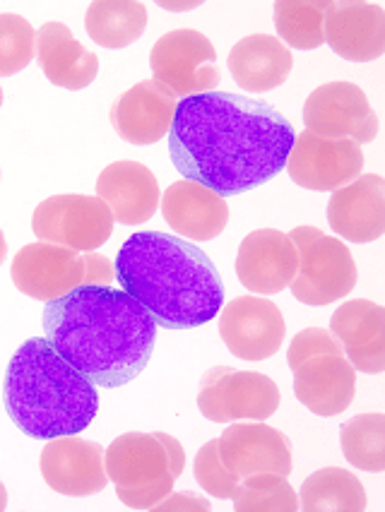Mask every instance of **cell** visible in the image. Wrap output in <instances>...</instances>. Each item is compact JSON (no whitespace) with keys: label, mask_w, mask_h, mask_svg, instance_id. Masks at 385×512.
<instances>
[{"label":"cell","mask_w":385,"mask_h":512,"mask_svg":"<svg viewBox=\"0 0 385 512\" xmlns=\"http://www.w3.org/2000/svg\"><path fill=\"white\" fill-rule=\"evenodd\" d=\"M294 138L292 123L268 101L205 92L176 104L169 154L186 181L231 198L280 174Z\"/></svg>","instance_id":"6da1fadb"},{"label":"cell","mask_w":385,"mask_h":512,"mask_svg":"<svg viewBox=\"0 0 385 512\" xmlns=\"http://www.w3.org/2000/svg\"><path fill=\"white\" fill-rule=\"evenodd\" d=\"M51 347L97 388H123L145 371L157 323L123 289L87 284L44 308Z\"/></svg>","instance_id":"7a4b0ae2"},{"label":"cell","mask_w":385,"mask_h":512,"mask_svg":"<svg viewBox=\"0 0 385 512\" xmlns=\"http://www.w3.org/2000/svg\"><path fill=\"white\" fill-rule=\"evenodd\" d=\"M116 282L164 330H193L222 311L224 284L212 260L164 231L128 236L116 255Z\"/></svg>","instance_id":"3957f363"},{"label":"cell","mask_w":385,"mask_h":512,"mask_svg":"<svg viewBox=\"0 0 385 512\" xmlns=\"http://www.w3.org/2000/svg\"><path fill=\"white\" fill-rule=\"evenodd\" d=\"M3 400L13 424L37 440L77 436L99 412L97 385L70 366L46 337L27 339L15 351Z\"/></svg>","instance_id":"277c9868"},{"label":"cell","mask_w":385,"mask_h":512,"mask_svg":"<svg viewBox=\"0 0 385 512\" xmlns=\"http://www.w3.org/2000/svg\"><path fill=\"white\" fill-rule=\"evenodd\" d=\"M104 467L121 503L152 510L186 469L183 445L169 433H123L104 450Z\"/></svg>","instance_id":"5b68a950"},{"label":"cell","mask_w":385,"mask_h":512,"mask_svg":"<svg viewBox=\"0 0 385 512\" xmlns=\"http://www.w3.org/2000/svg\"><path fill=\"white\" fill-rule=\"evenodd\" d=\"M10 277L22 294L49 303L87 284L109 287L116 272L102 253H80L49 241H37L17 250Z\"/></svg>","instance_id":"8992f818"},{"label":"cell","mask_w":385,"mask_h":512,"mask_svg":"<svg viewBox=\"0 0 385 512\" xmlns=\"http://www.w3.org/2000/svg\"><path fill=\"white\" fill-rule=\"evenodd\" d=\"M289 238L299 250V270L292 282L296 299L306 306H328L352 294L357 265L347 243L316 226H296Z\"/></svg>","instance_id":"52a82bcc"},{"label":"cell","mask_w":385,"mask_h":512,"mask_svg":"<svg viewBox=\"0 0 385 512\" xmlns=\"http://www.w3.org/2000/svg\"><path fill=\"white\" fill-rule=\"evenodd\" d=\"M280 402V388L265 373L217 366L200 380L198 409L207 421L215 424H231L241 419L265 421L280 409Z\"/></svg>","instance_id":"ba28073f"},{"label":"cell","mask_w":385,"mask_h":512,"mask_svg":"<svg viewBox=\"0 0 385 512\" xmlns=\"http://www.w3.org/2000/svg\"><path fill=\"white\" fill-rule=\"evenodd\" d=\"M150 68L154 80L176 99L215 92L222 82L215 44L195 29H174L159 37L150 51Z\"/></svg>","instance_id":"9c48e42d"},{"label":"cell","mask_w":385,"mask_h":512,"mask_svg":"<svg viewBox=\"0 0 385 512\" xmlns=\"http://www.w3.org/2000/svg\"><path fill=\"white\" fill-rule=\"evenodd\" d=\"M32 231L41 241L94 253L114 231V214L97 195H53L32 214Z\"/></svg>","instance_id":"30bf717a"},{"label":"cell","mask_w":385,"mask_h":512,"mask_svg":"<svg viewBox=\"0 0 385 512\" xmlns=\"http://www.w3.org/2000/svg\"><path fill=\"white\" fill-rule=\"evenodd\" d=\"M304 123L308 133L357 145H369L378 135L376 111L354 82H328L313 89L304 104Z\"/></svg>","instance_id":"8fae6325"},{"label":"cell","mask_w":385,"mask_h":512,"mask_svg":"<svg viewBox=\"0 0 385 512\" xmlns=\"http://www.w3.org/2000/svg\"><path fill=\"white\" fill-rule=\"evenodd\" d=\"M284 169L301 188L318 190V193L340 190L361 176L364 152H361V145L352 140L321 138L304 130L294 138Z\"/></svg>","instance_id":"7c38bea8"},{"label":"cell","mask_w":385,"mask_h":512,"mask_svg":"<svg viewBox=\"0 0 385 512\" xmlns=\"http://www.w3.org/2000/svg\"><path fill=\"white\" fill-rule=\"evenodd\" d=\"M219 335L236 359L265 361L280 351L287 325L270 299L236 296L219 315Z\"/></svg>","instance_id":"4fadbf2b"},{"label":"cell","mask_w":385,"mask_h":512,"mask_svg":"<svg viewBox=\"0 0 385 512\" xmlns=\"http://www.w3.org/2000/svg\"><path fill=\"white\" fill-rule=\"evenodd\" d=\"M41 476L63 496H94L109 484L104 467V448L77 436L51 438L41 450Z\"/></svg>","instance_id":"5bb4252c"},{"label":"cell","mask_w":385,"mask_h":512,"mask_svg":"<svg viewBox=\"0 0 385 512\" xmlns=\"http://www.w3.org/2000/svg\"><path fill=\"white\" fill-rule=\"evenodd\" d=\"M296 270H299V250L284 231L256 229L241 241L236 255V275L251 294H280L292 287Z\"/></svg>","instance_id":"9a60e30c"},{"label":"cell","mask_w":385,"mask_h":512,"mask_svg":"<svg viewBox=\"0 0 385 512\" xmlns=\"http://www.w3.org/2000/svg\"><path fill=\"white\" fill-rule=\"evenodd\" d=\"M219 460L236 479L253 474H292V443L277 428L265 424H234L217 440Z\"/></svg>","instance_id":"2e32d148"},{"label":"cell","mask_w":385,"mask_h":512,"mask_svg":"<svg viewBox=\"0 0 385 512\" xmlns=\"http://www.w3.org/2000/svg\"><path fill=\"white\" fill-rule=\"evenodd\" d=\"M328 46L345 61H376L385 53V10L376 3H328L323 22Z\"/></svg>","instance_id":"e0dca14e"},{"label":"cell","mask_w":385,"mask_h":512,"mask_svg":"<svg viewBox=\"0 0 385 512\" xmlns=\"http://www.w3.org/2000/svg\"><path fill=\"white\" fill-rule=\"evenodd\" d=\"M294 395L308 412L337 416L347 412L357 392V368L342 351L311 356L294 368Z\"/></svg>","instance_id":"ac0fdd59"},{"label":"cell","mask_w":385,"mask_h":512,"mask_svg":"<svg viewBox=\"0 0 385 512\" xmlns=\"http://www.w3.org/2000/svg\"><path fill=\"white\" fill-rule=\"evenodd\" d=\"M176 97L157 80H142L111 106V125L123 142L130 145H154L169 135L174 121Z\"/></svg>","instance_id":"d6986e66"},{"label":"cell","mask_w":385,"mask_h":512,"mask_svg":"<svg viewBox=\"0 0 385 512\" xmlns=\"http://www.w3.org/2000/svg\"><path fill=\"white\" fill-rule=\"evenodd\" d=\"M328 219L337 236L352 243H371L385 234V181L378 174L359 176L333 190Z\"/></svg>","instance_id":"ffe728a7"},{"label":"cell","mask_w":385,"mask_h":512,"mask_svg":"<svg viewBox=\"0 0 385 512\" xmlns=\"http://www.w3.org/2000/svg\"><path fill=\"white\" fill-rule=\"evenodd\" d=\"M330 332L340 342L357 371H385V308L366 299L342 303L330 320Z\"/></svg>","instance_id":"44dd1931"},{"label":"cell","mask_w":385,"mask_h":512,"mask_svg":"<svg viewBox=\"0 0 385 512\" xmlns=\"http://www.w3.org/2000/svg\"><path fill=\"white\" fill-rule=\"evenodd\" d=\"M97 198L109 205L118 224L135 226L154 217L162 193H159L157 178L145 164L123 159V162L109 164L99 174Z\"/></svg>","instance_id":"7402d4cb"},{"label":"cell","mask_w":385,"mask_h":512,"mask_svg":"<svg viewBox=\"0 0 385 512\" xmlns=\"http://www.w3.org/2000/svg\"><path fill=\"white\" fill-rule=\"evenodd\" d=\"M162 214L176 234L193 241H212L229 224L227 200L195 181L171 183L162 195Z\"/></svg>","instance_id":"603a6c76"},{"label":"cell","mask_w":385,"mask_h":512,"mask_svg":"<svg viewBox=\"0 0 385 512\" xmlns=\"http://www.w3.org/2000/svg\"><path fill=\"white\" fill-rule=\"evenodd\" d=\"M37 56L44 75L56 87L85 89L99 75L97 53L80 44L63 22H46L37 34Z\"/></svg>","instance_id":"cb8c5ba5"},{"label":"cell","mask_w":385,"mask_h":512,"mask_svg":"<svg viewBox=\"0 0 385 512\" xmlns=\"http://www.w3.org/2000/svg\"><path fill=\"white\" fill-rule=\"evenodd\" d=\"M294 68V56L270 34H251L229 51V70L236 85L248 92H270L287 82Z\"/></svg>","instance_id":"d4e9b609"},{"label":"cell","mask_w":385,"mask_h":512,"mask_svg":"<svg viewBox=\"0 0 385 512\" xmlns=\"http://www.w3.org/2000/svg\"><path fill=\"white\" fill-rule=\"evenodd\" d=\"M145 27L147 8L135 0H97L85 15L87 34L104 49H126L142 37Z\"/></svg>","instance_id":"484cf974"},{"label":"cell","mask_w":385,"mask_h":512,"mask_svg":"<svg viewBox=\"0 0 385 512\" xmlns=\"http://www.w3.org/2000/svg\"><path fill=\"white\" fill-rule=\"evenodd\" d=\"M299 503L306 512H364L369 508L361 481L340 467H325L308 476Z\"/></svg>","instance_id":"4316f807"},{"label":"cell","mask_w":385,"mask_h":512,"mask_svg":"<svg viewBox=\"0 0 385 512\" xmlns=\"http://www.w3.org/2000/svg\"><path fill=\"white\" fill-rule=\"evenodd\" d=\"M325 10L328 0H280L275 3L277 34L294 49H318L325 44Z\"/></svg>","instance_id":"83f0119b"},{"label":"cell","mask_w":385,"mask_h":512,"mask_svg":"<svg viewBox=\"0 0 385 512\" xmlns=\"http://www.w3.org/2000/svg\"><path fill=\"white\" fill-rule=\"evenodd\" d=\"M340 443L347 462L364 472H383L385 469V416L359 414L340 428Z\"/></svg>","instance_id":"f1b7e54d"},{"label":"cell","mask_w":385,"mask_h":512,"mask_svg":"<svg viewBox=\"0 0 385 512\" xmlns=\"http://www.w3.org/2000/svg\"><path fill=\"white\" fill-rule=\"evenodd\" d=\"M236 512H294L299 510V496L294 493L287 476L282 474H253L239 481L234 496Z\"/></svg>","instance_id":"f546056e"},{"label":"cell","mask_w":385,"mask_h":512,"mask_svg":"<svg viewBox=\"0 0 385 512\" xmlns=\"http://www.w3.org/2000/svg\"><path fill=\"white\" fill-rule=\"evenodd\" d=\"M37 56V29L22 15L0 13V77L22 73Z\"/></svg>","instance_id":"4dcf8cb0"},{"label":"cell","mask_w":385,"mask_h":512,"mask_svg":"<svg viewBox=\"0 0 385 512\" xmlns=\"http://www.w3.org/2000/svg\"><path fill=\"white\" fill-rule=\"evenodd\" d=\"M195 481H198L200 488H205L210 496L219 500H229L234 496L236 486H239V479L224 467L222 460H219L217 440H210L195 455Z\"/></svg>","instance_id":"1f68e13d"},{"label":"cell","mask_w":385,"mask_h":512,"mask_svg":"<svg viewBox=\"0 0 385 512\" xmlns=\"http://www.w3.org/2000/svg\"><path fill=\"white\" fill-rule=\"evenodd\" d=\"M337 351H342V347L333 337V332L323 330V327H306V330H301L299 335L292 339V344H289L287 361L289 368L294 371V368H299L301 363L311 359V356L337 354ZM342 354H345V351H342Z\"/></svg>","instance_id":"d6a6232c"},{"label":"cell","mask_w":385,"mask_h":512,"mask_svg":"<svg viewBox=\"0 0 385 512\" xmlns=\"http://www.w3.org/2000/svg\"><path fill=\"white\" fill-rule=\"evenodd\" d=\"M152 510L159 512H174V510H183V512H207L210 510V503L205 498L193 496V493H174L171 491L167 498L159 500Z\"/></svg>","instance_id":"836d02e7"},{"label":"cell","mask_w":385,"mask_h":512,"mask_svg":"<svg viewBox=\"0 0 385 512\" xmlns=\"http://www.w3.org/2000/svg\"><path fill=\"white\" fill-rule=\"evenodd\" d=\"M5 258H8V241H5V234L0 231V265L5 263Z\"/></svg>","instance_id":"e575fe53"},{"label":"cell","mask_w":385,"mask_h":512,"mask_svg":"<svg viewBox=\"0 0 385 512\" xmlns=\"http://www.w3.org/2000/svg\"><path fill=\"white\" fill-rule=\"evenodd\" d=\"M8 508V491H5L3 481H0V512Z\"/></svg>","instance_id":"d590c367"},{"label":"cell","mask_w":385,"mask_h":512,"mask_svg":"<svg viewBox=\"0 0 385 512\" xmlns=\"http://www.w3.org/2000/svg\"><path fill=\"white\" fill-rule=\"evenodd\" d=\"M0 106H3V87H0Z\"/></svg>","instance_id":"8d00e7d4"}]
</instances>
